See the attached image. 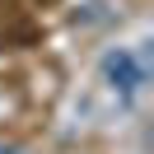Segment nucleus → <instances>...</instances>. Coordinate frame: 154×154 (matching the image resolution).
<instances>
[{
    "instance_id": "1",
    "label": "nucleus",
    "mask_w": 154,
    "mask_h": 154,
    "mask_svg": "<svg viewBox=\"0 0 154 154\" xmlns=\"http://www.w3.org/2000/svg\"><path fill=\"white\" fill-rule=\"evenodd\" d=\"M103 79L117 89V94H135L140 79H145V70L135 66V56H131L126 47H117V51H107V56H103Z\"/></svg>"
},
{
    "instance_id": "2",
    "label": "nucleus",
    "mask_w": 154,
    "mask_h": 154,
    "mask_svg": "<svg viewBox=\"0 0 154 154\" xmlns=\"http://www.w3.org/2000/svg\"><path fill=\"white\" fill-rule=\"evenodd\" d=\"M0 154H19V149H0Z\"/></svg>"
}]
</instances>
